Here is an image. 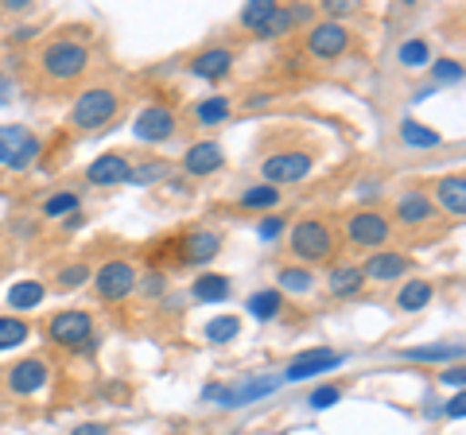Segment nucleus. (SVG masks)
Segmentation results:
<instances>
[{
    "instance_id": "f257e3e1",
    "label": "nucleus",
    "mask_w": 466,
    "mask_h": 435,
    "mask_svg": "<svg viewBox=\"0 0 466 435\" xmlns=\"http://www.w3.org/2000/svg\"><path fill=\"white\" fill-rule=\"evenodd\" d=\"M288 249L296 260H303V268L327 265V260L339 253V234H334V226L327 218H303V222L288 229Z\"/></svg>"
},
{
    "instance_id": "f03ea898",
    "label": "nucleus",
    "mask_w": 466,
    "mask_h": 435,
    "mask_svg": "<svg viewBox=\"0 0 466 435\" xmlns=\"http://www.w3.org/2000/svg\"><path fill=\"white\" fill-rule=\"evenodd\" d=\"M116 113H121V94L109 90V86H90V90H82L75 97V106H70V125L82 128V133H97Z\"/></svg>"
},
{
    "instance_id": "7ed1b4c3",
    "label": "nucleus",
    "mask_w": 466,
    "mask_h": 435,
    "mask_svg": "<svg viewBox=\"0 0 466 435\" xmlns=\"http://www.w3.org/2000/svg\"><path fill=\"white\" fill-rule=\"evenodd\" d=\"M39 66L51 82H75L90 70V51L78 39H55L39 51Z\"/></svg>"
},
{
    "instance_id": "20e7f679",
    "label": "nucleus",
    "mask_w": 466,
    "mask_h": 435,
    "mask_svg": "<svg viewBox=\"0 0 466 435\" xmlns=\"http://www.w3.org/2000/svg\"><path fill=\"white\" fill-rule=\"evenodd\" d=\"M315 167V156L308 148H280L260 159V179L268 187H284V183H299L308 179V171Z\"/></svg>"
},
{
    "instance_id": "39448f33",
    "label": "nucleus",
    "mask_w": 466,
    "mask_h": 435,
    "mask_svg": "<svg viewBox=\"0 0 466 435\" xmlns=\"http://www.w3.org/2000/svg\"><path fill=\"white\" fill-rule=\"evenodd\" d=\"M43 144L32 128L24 125H0V164L12 167V171H27L39 159Z\"/></svg>"
},
{
    "instance_id": "423d86ee",
    "label": "nucleus",
    "mask_w": 466,
    "mask_h": 435,
    "mask_svg": "<svg viewBox=\"0 0 466 435\" xmlns=\"http://www.w3.org/2000/svg\"><path fill=\"white\" fill-rule=\"evenodd\" d=\"M94 288L106 303H121L140 288V277L128 260H106V265L94 272Z\"/></svg>"
},
{
    "instance_id": "0eeeda50",
    "label": "nucleus",
    "mask_w": 466,
    "mask_h": 435,
    "mask_svg": "<svg viewBox=\"0 0 466 435\" xmlns=\"http://www.w3.org/2000/svg\"><path fill=\"white\" fill-rule=\"evenodd\" d=\"M346 238L350 245H361V249H381L392 238V222L381 210H354L346 218Z\"/></svg>"
},
{
    "instance_id": "6e6552de",
    "label": "nucleus",
    "mask_w": 466,
    "mask_h": 435,
    "mask_svg": "<svg viewBox=\"0 0 466 435\" xmlns=\"http://www.w3.org/2000/svg\"><path fill=\"white\" fill-rule=\"evenodd\" d=\"M47 339L55 346H63V350H78V346H86V342L94 339V319H90V311H75V308L58 311L51 323H47Z\"/></svg>"
},
{
    "instance_id": "1a4fd4ad",
    "label": "nucleus",
    "mask_w": 466,
    "mask_h": 435,
    "mask_svg": "<svg viewBox=\"0 0 466 435\" xmlns=\"http://www.w3.org/2000/svg\"><path fill=\"white\" fill-rule=\"evenodd\" d=\"M175 133H179V113L167 109V106H148V109H140L137 121H133V137H137L140 144H164V140H171Z\"/></svg>"
},
{
    "instance_id": "9d476101",
    "label": "nucleus",
    "mask_w": 466,
    "mask_h": 435,
    "mask_svg": "<svg viewBox=\"0 0 466 435\" xmlns=\"http://www.w3.org/2000/svg\"><path fill=\"white\" fill-rule=\"evenodd\" d=\"M47 381H51V361H43V358H20L16 366H8V373H5L8 393H16V397L39 393Z\"/></svg>"
},
{
    "instance_id": "9b49d317",
    "label": "nucleus",
    "mask_w": 466,
    "mask_h": 435,
    "mask_svg": "<svg viewBox=\"0 0 466 435\" xmlns=\"http://www.w3.org/2000/svg\"><path fill=\"white\" fill-rule=\"evenodd\" d=\"M350 27L339 24V20H323V24H315L311 32H308V51L315 55V59H339V55L350 47Z\"/></svg>"
},
{
    "instance_id": "f8f14e48",
    "label": "nucleus",
    "mask_w": 466,
    "mask_h": 435,
    "mask_svg": "<svg viewBox=\"0 0 466 435\" xmlns=\"http://www.w3.org/2000/svg\"><path fill=\"white\" fill-rule=\"evenodd\" d=\"M226 167V152H222V144L218 140H198L191 144V148L183 152V171L191 179H207L214 176V171H222Z\"/></svg>"
},
{
    "instance_id": "ddd939ff",
    "label": "nucleus",
    "mask_w": 466,
    "mask_h": 435,
    "mask_svg": "<svg viewBox=\"0 0 466 435\" xmlns=\"http://www.w3.org/2000/svg\"><path fill=\"white\" fill-rule=\"evenodd\" d=\"M346 361V354H334V350H308V354H299L291 366L284 369L280 381H308V377H323L330 369H339Z\"/></svg>"
},
{
    "instance_id": "4468645a",
    "label": "nucleus",
    "mask_w": 466,
    "mask_h": 435,
    "mask_svg": "<svg viewBox=\"0 0 466 435\" xmlns=\"http://www.w3.org/2000/svg\"><path fill=\"white\" fill-rule=\"evenodd\" d=\"M128 176H133V159L125 152H106L86 167V179L94 187H121V183H128Z\"/></svg>"
},
{
    "instance_id": "2eb2a0df",
    "label": "nucleus",
    "mask_w": 466,
    "mask_h": 435,
    "mask_svg": "<svg viewBox=\"0 0 466 435\" xmlns=\"http://www.w3.org/2000/svg\"><path fill=\"white\" fill-rule=\"evenodd\" d=\"M218 253H222V234H218V229H191V234L179 241L183 265H210Z\"/></svg>"
},
{
    "instance_id": "dca6fc26",
    "label": "nucleus",
    "mask_w": 466,
    "mask_h": 435,
    "mask_svg": "<svg viewBox=\"0 0 466 435\" xmlns=\"http://www.w3.org/2000/svg\"><path fill=\"white\" fill-rule=\"evenodd\" d=\"M431 195H435L431 207H440L443 214H451V218L466 214V179H462V171L440 176V179H435V187H431Z\"/></svg>"
},
{
    "instance_id": "f3484780",
    "label": "nucleus",
    "mask_w": 466,
    "mask_h": 435,
    "mask_svg": "<svg viewBox=\"0 0 466 435\" xmlns=\"http://www.w3.org/2000/svg\"><path fill=\"white\" fill-rule=\"evenodd\" d=\"M361 272H366V280H373V284H397L404 272H412V257H404V253H373L366 265H361Z\"/></svg>"
},
{
    "instance_id": "a211bd4d",
    "label": "nucleus",
    "mask_w": 466,
    "mask_h": 435,
    "mask_svg": "<svg viewBox=\"0 0 466 435\" xmlns=\"http://www.w3.org/2000/svg\"><path fill=\"white\" fill-rule=\"evenodd\" d=\"M397 222L404 229H420V226H428L435 222V207H431V198L424 191H404L397 198Z\"/></svg>"
},
{
    "instance_id": "6ab92c4d",
    "label": "nucleus",
    "mask_w": 466,
    "mask_h": 435,
    "mask_svg": "<svg viewBox=\"0 0 466 435\" xmlns=\"http://www.w3.org/2000/svg\"><path fill=\"white\" fill-rule=\"evenodd\" d=\"M187 70H191L195 78H202V82H218V78H226L233 70V51L229 47H207V51L195 55Z\"/></svg>"
},
{
    "instance_id": "aec40b11",
    "label": "nucleus",
    "mask_w": 466,
    "mask_h": 435,
    "mask_svg": "<svg viewBox=\"0 0 466 435\" xmlns=\"http://www.w3.org/2000/svg\"><path fill=\"white\" fill-rule=\"evenodd\" d=\"M361 288H366V272L361 265H334L330 277H327V292L334 299H354Z\"/></svg>"
},
{
    "instance_id": "412c9836",
    "label": "nucleus",
    "mask_w": 466,
    "mask_h": 435,
    "mask_svg": "<svg viewBox=\"0 0 466 435\" xmlns=\"http://www.w3.org/2000/svg\"><path fill=\"white\" fill-rule=\"evenodd\" d=\"M276 389H280V377H268V381H265V377H257V381H249V385L222 393V397H218V404H222V409H241V404L268 397V393H276Z\"/></svg>"
},
{
    "instance_id": "4be33fe9",
    "label": "nucleus",
    "mask_w": 466,
    "mask_h": 435,
    "mask_svg": "<svg viewBox=\"0 0 466 435\" xmlns=\"http://www.w3.org/2000/svg\"><path fill=\"white\" fill-rule=\"evenodd\" d=\"M276 292H288V296H308L311 288H315V272L311 268H303V265H284L280 272H276Z\"/></svg>"
},
{
    "instance_id": "5701e85b",
    "label": "nucleus",
    "mask_w": 466,
    "mask_h": 435,
    "mask_svg": "<svg viewBox=\"0 0 466 435\" xmlns=\"http://www.w3.org/2000/svg\"><path fill=\"white\" fill-rule=\"evenodd\" d=\"M431 296H435V284L431 280H408V284H400V292H397V308L400 311H424L428 303H431Z\"/></svg>"
},
{
    "instance_id": "b1692460",
    "label": "nucleus",
    "mask_w": 466,
    "mask_h": 435,
    "mask_svg": "<svg viewBox=\"0 0 466 435\" xmlns=\"http://www.w3.org/2000/svg\"><path fill=\"white\" fill-rule=\"evenodd\" d=\"M229 277H222V272H202V277L195 280V288H191V296L198 299V303H222V299H229Z\"/></svg>"
},
{
    "instance_id": "393cba45",
    "label": "nucleus",
    "mask_w": 466,
    "mask_h": 435,
    "mask_svg": "<svg viewBox=\"0 0 466 435\" xmlns=\"http://www.w3.org/2000/svg\"><path fill=\"white\" fill-rule=\"evenodd\" d=\"M43 299H47V288L39 280H20V284L8 288V308H16V311H32Z\"/></svg>"
},
{
    "instance_id": "a878e982",
    "label": "nucleus",
    "mask_w": 466,
    "mask_h": 435,
    "mask_svg": "<svg viewBox=\"0 0 466 435\" xmlns=\"http://www.w3.org/2000/svg\"><path fill=\"white\" fill-rule=\"evenodd\" d=\"M238 207L241 210H272L280 207V191L268 183H257V187H245V191L238 195Z\"/></svg>"
},
{
    "instance_id": "bb28decb",
    "label": "nucleus",
    "mask_w": 466,
    "mask_h": 435,
    "mask_svg": "<svg viewBox=\"0 0 466 435\" xmlns=\"http://www.w3.org/2000/svg\"><path fill=\"white\" fill-rule=\"evenodd\" d=\"M280 8V5H272V0H249V5L241 8V16H238V24L245 27V32H253V35H260L265 32V24L272 20V12Z\"/></svg>"
},
{
    "instance_id": "cd10ccee",
    "label": "nucleus",
    "mask_w": 466,
    "mask_h": 435,
    "mask_svg": "<svg viewBox=\"0 0 466 435\" xmlns=\"http://www.w3.org/2000/svg\"><path fill=\"white\" fill-rule=\"evenodd\" d=\"M245 308H249V315L260 319V323H272V319L284 311V296L276 292V288H268V292H253Z\"/></svg>"
},
{
    "instance_id": "c85d7f7f",
    "label": "nucleus",
    "mask_w": 466,
    "mask_h": 435,
    "mask_svg": "<svg viewBox=\"0 0 466 435\" xmlns=\"http://www.w3.org/2000/svg\"><path fill=\"white\" fill-rule=\"evenodd\" d=\"M400 140L408 144V148H440L443 144V137L435 133V128H428V125H420V121H400Z\"/></svg>"
},
{
    "instance_id": "c756f323",
    "label": "nucleus",
    "mask_w": 466,
    "mask_h": 435,
    "mask_svg": "<svg viewBox=\"0 0 466 435\" xmlns=\"http://www.w3.org/2000/svg\"><path fill=\"white\" fill-rule=\"evenodd\" d=\"M233 113V106H229V97H222V94H214V97H202L198 106H195V121L198 125H222L226 117Z\"/></svg>"
},
{
    "instance_id": "7c9ffc66",
    "label": "nucleus",
    "mask_w": 466,
    "mask_h": 435,
    "mask_svg": "<svg viewBox=\"0 0 466 435\" xmlns=\"http://www.w3.org/2000/svg\"><path fill=\"white\" fill-rule=\"evenodd\" d=\"M202 335H207V342H214V346H226V342H233L241 335V319L238 315H218L202 327Z\"/></svg>"
},
{
    "instance_id": "2f4dec72",
    "label": "nucleus",
    "mask_w": 466,
    "mask_h": 435,
    "mask_svg": "<svg viewBox=\"0 0 466 435\" xmlns=\"http://www.w3.org/2000/svg\"><path fill=\"white\" fill-rule=\"evenodd\" d=\"M27 335H32V327L20 315H0V350H16L27 342Z\"/></svg>"
},
{
    "instance_id": "473e14b6",
    "label": "nucleus",
    "mask_w": 466,
    "mask_h": 435,
    "mask_svg": "<svg viewBox=\"0 0 466 435\" xmlns=\"http://www.w3.org/2000/svg\"><path fill=\"white\" fill-rule=\"evenodd\" d=\"M397 59H400V66H408V70H420V66H428L431 63V43L428 39H408V43H400V51H397Z\"/></svg>"
},
{
    "instance_id": "72a5a7b5",
    "label": "nucleus",
    "mask_w": 466,
    "mask_h": 435,
    "mask_svg": "<svg viewBox=\"0 0 466 435\" xmlns=\"http://www.w3.org/2000/svg\"><path fill=\"white\" fill-rule=\"evenodd\" d=\"M78 207H82L78 191H58L43 202V218H70V214H78Z\"/></svg>"
},
{
    "instance_id": "f704fd0d",
    "label": "nucleus",
    "mask_w": 466,
    "mask_h": 435,
    "mask_svg": "<svg viewBox=\"0 0 466 435\" xmlns=\"http://www.w3.org/2000/svg\"><path fill=\"white\" fill-rule=\"evenodd\" d=\"M299 20H303V12H296V8H276L272 20L265 24V32H260V39H280V35H288Z\"/></svg>"
},
{
    "instance_id": "c9c22d12",
    "label": "nucleus",
    "mask_w": 466,
    "mask_h": 435,
    "mask_svg": "<svg viewBox=\"0 0 466 435\" xmlns=\"http://www.w3.org/2000/svg\"><path fill=\"white\" fill-rule=\"evenodd\" d=\"M404 358H412V361H459L462 346H420V350H404Z\"/></svg>"
},
{
    "instance_id": "e433bc0d",
    "label": "nucleus",
    "mask_w": 466,
    "mask_h": 435,
    "mask_svg": "<svg viewBox=\"0 0 466 435\" xmlns=\"http://www.w3.org/2000/svg\"><path fill=\"white\" fill-rule=\"evenodd\" d=\"M82 284H90V265H66L63 272H58L55 277V288L58 292H75V288H82Z\"/></svg>"
},
{
    "instance_id": "4c0bfd02",
    "label": "nucleus",
    "mask_w": 466,
    "mask_h": 435,
    "mask_svg": "<svg viewBox=\"0 0 466 435\" xmlns=\"http://www.w3.org/2000/svg\"><path fill=\"white\" fill-rule=\"evenodd\" d=\"M339 397H342V385H323V389H315V393L308 397V409L323 412V409H330V404H339Z\"/></svg>"
},
{
    "instance_id": "58836bf2",
    "label": "nucleus",
    "mask_w": 466,
    "mask_h": 435,
    "mask_svg": "<svg viewBox=\"0 0 466 435\" xmlns=\"http://www.w3.org/2000/svg\"><path fill=\"white\" fill-rule=\"evenodd\" d=\"M435 78L440 82H462V63L459 59H440L435 63Z\"/></svg>"
},
{
    "instance_id": "ea45409f",
    "label": "nucleus",
    "mask_w": 466,
    "mask_h": 435,
    "mask_svg": "<svg viewBox=\"0 0 466 435\" xmlns=\"http://www.w3.org/2000/svg\"><path fill=\"white\" fill-rule=\"evenodd\" d=\"M167 171V164H148V167H137L133 176H128V183H137V187H144V183H152V179H159Z\"/></svg>"
},
{
    "instance_id": "a19ab883",
    "label": "nucleus",
    "mask_w": 466,
    "mask_h": 435,
    "mask_svg": "<svg viewBox=\"0 0 466 435\" xmlns=\"http://www.w3.org/2000/svg\"><path fill=\"white\" fill-rule=\"evenodd\" d=\"M358 8V0H327L323 12L327 16H342V12H354Z\"/></svg>"
},
{
    "instance_id": "79ce46f5",
    "label": "nucleus",
    "mask_w": 466,
    "mask_h": 435,
    "mask_svg": "<svg viewBox=\"0 0 466 435\" xmlns=\"http://www.w3.org/2000/svg\"><path fill=\"white\" fill-rule=\"evenodd\" d=\"M462 377H466V373H462V366H455V369H443V373H440V381H443L447 389H451V385H455V389H459V393H462Z\"/></svg>"
},
{
    "instance_id": "37998d69",
    "label": "nucleus",
    "mask_w": 466,
    "mask_h": 435,
    "mask_svg": "<svg viewBox=\"0 0 466 435\" xmlns=\"http://www.w3.org/2000/svg\"><path fill=\"white\" fill-rule=\"evenodd\" d=\"M257 229H260V238H276V234L284 229V218H265V222H260Z\"/></svg>"
},
{
    "instance_id": "c03bdc74",
    "label": "nucleus",
    "mask_w": 466,
    "mask_h": 435,
    "mask_svg": "<svg viewBox=\"0 0 466 435\" xmlns=\"http://www.w3.org/2000/svg\"><path fill=\"white\" fill-rule=\"evenodd\" d=\"M70 435H109V424H78Z\"/></svg>"
},
{
    "instance_id": "a18cd8bd",
    "label": "nucleus",
    "mask_w": 466,
    "mask_h": 435,
    "mask_svg": "<svg viewBox=\"0 0 466 435\" xmlns=\"http://www.w3.org/2000/svg\"><path fill=\"white\" fill-rule=\"evenodd\" d=\"M144 292L159 296V292H164V277H148V280H144Z\"/></svg>"
},
{
    "instance_id": "49530a36",
    "label": "nucleus",
    "mask_w": 466,
    "mask_h": 435,
    "mask_svg": "<svg viewBox=\"0 0 466 435\" xmlns=\"http://www.w3.org/2000/svg\"><path fill=\"white\" fill-rule=\"evenodd\" d=\"M462 409H466V400H462V393H455V400L447 404V416H455V420H459V416H462Z\"/></svg>"
}]
</instances>
